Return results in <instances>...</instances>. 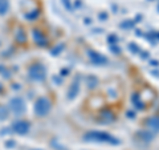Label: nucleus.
Wrapping results in <instances>:
<instances>
[{"label":"nucleus","instance_id":"3","mask_svg":"<svg viewBox=\"0 0 159 150\" xmlns=\"http://www.w3.org/2000/svg\"><path fill=\"white\" fill-rule=\"evenodd\" d=\"M88 54H89L90 61L94 64V65H105V64H107V57L96 52V51H93V49H90V51L88 52Z\"/></svg>","mask_w":159,"mask_h":150},{"label":"nucleus","instance_id":"17","mask_svg":"<svg viewBox=\"0 0 159 150\" xmlns=\"http://www.w3.org/2000/svg\"><path fill=\"white\" fill-rule=\"evenodd\" d=\"M110 51L114 52V54H119L121 53V49H119L118 47H116V44H113V45H110Z\"/></svg>","mask_w":159,"mask_h":150},{"label":"nucleus","instance_id":"6","mask_svg":"<svg viewBox=\"0 0 159 150\" xmlns=\"http://www.w3.org/2000/svg\"><path fill=\"white\" fill-rule=\"evenodd\" d=\"M78 92H80V77H76V80L73 81V84L70 85V88L68 91V98L69 100L76 98Z\"/></svg>","mask_w":159,"mask_h":150},{"label":"nucleus","instance_id":"20","mask_svg":"<svg viewBox=\"0 0 159 150\" xmlns=\"http://www.w3.org/2000/svg\"><path fill=\"white\" fill-rule=\"evenodd\" d=\"M64 2V4H65V7L69 9V11H72V6H70V2H69V0H62Z\"/></svg>","mask_w":159,"mask_h":150},{"label":"nucleus","instance_id":"25","mask_svg":"<svg viewBox=\"0 0 159 150\" xmlns=\"http://www.w3.org/2000/svg\"><path fill=\"white\" fill-rule=\"evenodd\" d=\"M141 57H142V59H147V57H148V53H147V52H143V53L141 54Z\"/></svg>","mask_w":159,"mask_h":150},{"label":"nucleus","instance_id":"8","mask_svg":"<svg viewBox=\"0 0 159 150\" xmlns=\"http://www.w3.org/2000/svg\"><path fill=\"white\" fill-rule=\"evenodd\" d=\"M28 129H29V124L25 122V121H20V122L15 124V130H16L17 133H20V134L27 133Z\"/></svg>","mask_w":159,"mask_h":150},{"label":"nucleus","instance_id":"7","mask_svg":"<svg viewBox=\"0 0 159 150\" xmlns=\"http://www.w3.org/2000/svg\"><path fill=\"white\" fill-rule=\"evenodd\" d=\"M137 138H139L143 143H148L154 139V133L151 132H146V130H141L137 133Z\"/></svg>","mask_w":159,"mask_h":150},{"label":"nucleus","instance_id":"22","mask_svg":"<svg viewBox=\"0 0 159 150\" xmlns=\"http://www.w3.org/2000/svg\"><path fill=\"white\" fill-rule=\"evenodd\" d=\"M135 106H137V109H145V104H142V102H135Z\"/></svg>","mask_w":159,"mask_h":150},{"label":"nucleus","instance_id":"12","mask_svg":"<svg viewBox=\"0 0 159 150\" xmlns=\"http://www.w3.org/2000/svg\"><path fill=\"white\" fill-rule=\"evenodd\" d=\"M8 9V2L7 0H0V15H4Z\"/></svg>","mask_w":159,"mask_h":150},{"label":"nucleus","instance_id":"2","mask_svg":"<svg viewBox=\"0 0 159 150\" xmlns=\"http://www.w3.org/2000/svg\"><path fill=\"white\" fill-rule=\"evenodd\" d=\"M49 110H51V102L47 98H39L36 105H34V112H36L37 116L40 117L45 116V114H48Z\"/></svg>","mask_w":159,"mask_h":150},{"label":"nucleus","instance_id":"14","mask_svg":"<svg viewBox=\"0 0 159 150\" xmlns=\"http://www.w3.org/2000/svg\"><path fill=\"white\" fill-rule=\"evenodd\" d=\"M134 24H135L134 20H126V21H123V23L119 24V27H121V28H133Z\"/></svg>","mask_w":159,"mask_h":150},{"label":"nucleus","instance_id":"16","mask_svg":"<svg viewBox=\"0 0 159 150\" xmlns=\"http://www.w3.org/2000/svg\"><path fill=\"white\" fill-rule=\"evenodd\" d=\"M107 41H109L110 45H113V44H117L118 37L116 36V35H109V36H107Z\"/></svg>","mask_w":159,"mask_h":150},{"label":"nucleus","instance_id":"19","mask_svg":"<svg viewBox=\"0 0 159 150\" xmlns=\"http://www.w3.org/2000/svg\"><path fill=\"white\" fill-rule=\"evenodd\" d=\"M98 17H99V20H106L107 19V13L106 12H102V13L98 15Z\"/></svg>","mask_w":159,"mask_h":150},{"label":"nucleus","instance_id":"18","mask_svg":"<svg viewBox=\"0 0 159 150\" xmlns=\"http://www.w3.org/2000/svg\"><path fill=\"white\" fill-rule=\"evenodd\" d=\"M131 101H133V104H135V102H138L139 101V96L137 93H134L133 96H131Z\"/></svg>","mask_w":159,"mask_h":150},{"label":"nucleus","instance_id":"15","mask_svg":"<svg viewBox=\"0 0 159 150\" xmlns=\"http://www.w3.org/2000/svg\"><path fill=\"white\" fill-rule=\"evenodd\" d=\"M129 51L133 52V53H139L141 51H139V47L135 43H131V44H129Z\"/></svg>","mask_w":159,"mask_h":150},{"label":"nucleus","instance_id":"5","mask_svg":"<svg viewBox=\"0 0 159 150\" xmlns=\"http://www.w3.org/2000/svg\"><path fill=\"white\" fill-rule=\"evenodd\" d=\"M146 126L154 133H159V116H151L146 120Z\"/></svg>","mask_w":159,"mask_h":150},{"label":"nucleus","instance_id":"11","mask_svg":"<svg viewBox=\"0 0 159 150\" xmlns=\"http://www.w3.org/2000/svg\"><path fill=\"white\" fill-rule=\"evenodd\" d=\"M98 85V80L97 77H94V76H90V77H88V87L93 89V88H96Z\"/></svg>","mask_w":159,"mask_h":150},{"label":"nucleus","instance_id":"21","mask_svg":"<svg viewBox=\"0 0 159 150\" xmlns=\"http://www.w3.org/2000/svg\"><path fill=\"white\" fill-rule=\"evenodd\" d=\"M126 116H127L129 118H135V113L131 112V110H129V112L126 113Z\"/></svg>","mask_w":159,"mask_h":150},{"label":"nucleus","instance_id":"1","mask_svg":"<svg viewBox=\"0 0 159 150\" xmlns=\"http://www.w3.org/2000/svg\"><path fill=\"white\" fill-rule=\"evenodd\" d=\"M85 141H92V142H106V143H111V145H119L121 141L118 138H116L111 134H109L106 132H98V130H93V132H88L84 136Z\"/></svg>","mask_w":159,"mask_h":150},{"label":"nucleus","instance_id":"13","mask_svg":"<svg viewBox=\"0 0 159 150\" xmlns=\"http://www.w3.org/2000/svg\"><path fill=\"white\" fill-rule=\"evenodd\" d=\"M34 39H36V41L40 44V45H44V44H45V40H44V37L41 36V33L39 31H34Z\"/></svg>","mask_w":159,"mask_h":150},{"label":"nucleus","instance_id":"9","mask_svg":"<svg viewBox=\"0 0 159 150\" xmlns=\"http://www.w3.org/2000/svg\"><path fill=\"white\" fill-rule=\"evenodd\" d=\"M101 120L102 122H111L116 120V117H114V114L111 113V110H109V109H103V110L101 112Z\"/></svg>","mask_w":159,"mask_h":150},{"label":"nucleus","instance_id":"23","mask_svg":"<svg viewBox=\"0 0 159 150\" xmlns=\"http://www.w3.org/2000/svg\"><path fill=\"white\" fill-rule=\"evenodd\" d=\"M150 64H151L152 67H158V65H159V63L157 61V60H151V61H150Z\"/></svg>","mask_w":159,"mask_h":150},{"label":"nucleus","instance_id":"26","mask_svg":"<svg viewBox=\"0 0 159 150\" xmlns=\"http://www.w3.org/2000/svg\"><path fill=\"white\" fill-rule=\"evenodd\" d=\"M66 73H68V71H66V69H64V71H62V74H64V76H66Z\"/></svg>","mask_w":159,"mask_h":150},{"label":"nucleus","instance_id":"28","mask_svg":"<svg viewBox=\"0 0 159 150\" xmlns=\"http://www.w3.org/2000/svg\"><path fill=\"white\" fill-rule=\"evenodd\" d=\"M158 9H159V7H158Z\"/></svg>","mask_w":159,"mask_h":150},{"label":"nucleus","instance_id":"27","mask_svg":"<svg viewBox=\"0 0 159 150\" xmlns=\"http://www.w3.org/2000/svg\"><path fill=\"white\" fill-rule=\"evenodd\" d=\"M152 74H155L157 77H159V72H152Z\"/></svg>","mask_w":159,"mask_h":150},{"label":"nucleus","instance_id":"10","mask_svg":"<svg viewBox=\"0 0 159 150\" xmlns=\"http://www.w3.org/2000/svg\"><path fill=\"white\" fill-rule=\"evenodd\" d=\"M12 106H13V109H15V112L16 113H21V112H24V102H23V100L21 98H15L13 101H12Z\"/></svg>","mask_w":159,"mask_h":150},{"label":"nucleus","instance_id":"4","mask_svg":"<svg viewBox=\"0 0 159 150\" xmlns=\"http://www.w3.org/2000/svg\"><path fill=\"white\" fill-rule=\"evenodd\" d=\"M29 76H31L33 80L41 81V80H44V77H45V69H44L43 65L36 64V65H33L31 69H29Z\"/></svg>","mask_w":159,"mask_h":150},{"label":"nucleus","instance_id":"24","mask_svg":"<svg viewBox=\"0 0 159 150\" xmlns=\"http://www.w3.org/2000/svg\"><path fill=\"white\" fill-rule=\"evenodd\" d=\"M62 48H64V45H61V47H60V48L57 47V48H56V49H54V51H53V54H57V52H60V51H61V49H62Z\"/></svg>","mask_w":159,"mask_h":150}]
</instances>
